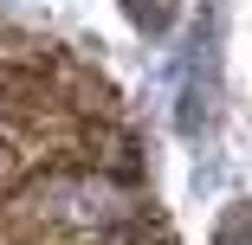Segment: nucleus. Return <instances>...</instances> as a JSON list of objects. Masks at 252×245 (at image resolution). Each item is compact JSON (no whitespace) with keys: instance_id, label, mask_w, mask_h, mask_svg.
Instances as JSON below:
<instances>
[{"instance_id":"3","label":"nucleus","mask_w":252,"mask_h":245,"mask_svg":"<svg viewBox=\"0 0 252 245\" xmlns=\"http://www.w3.org/2000/svg\"><path fill=\"white\" fill-rule=\"evenodd\" d=\"M20 187V149H13V136H0V200Z\"/></svg>"},{"instance_id":"2","label":"nucleus","mask_w":252,"mask_h":245,"mask_svg":"<svg viewBox=\"0 0 252 245\" xmlns=\"http://www.w3.org/2000/svg\"><path fill=\"white\" fill-rule=\"evenodd\" d=\"M123 13H129L142 32H168V20H175V0H123Z\"/></svg>"},{"instance_id":"1","label":"nucleus","mask_w":252,"mask_h":245,"mask_svg":"<svg viewBox=\"0 0 252 245\" xmlns=\"http://www.w3.org/2000/svg\"><path fill=\"white\" fill-rule=\"evenodd\" d=\"M0 136H39V142H78V116L65 110L59 84L45 78V65H7L0 71Z\"/></svg>"},{"instance_id":"4","label":"nucleus","mask_w":252,"mask_h":245,"mask_svg":"<svg viewBox=\"0 0 252 245\" xmlns=\"http://www.w3.org/2000/svg\"><path fill=\"white\" fill-rule=\"evenodd\" d=\"M0 245H20V239H0Z\"/></svg>"}]
</instances>
